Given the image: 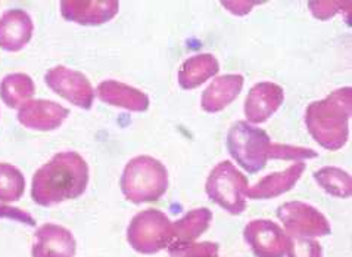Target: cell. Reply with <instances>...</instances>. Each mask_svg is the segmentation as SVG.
Masks as SVG:
<instances>
[{
    "mask_svg": "<svg viewBox=\"0 0 352 257\" xmlns=\"http://www.w3.org/2000/svg\"><path fill=\"white\" fill-rule=\"evenodd\" d=\"M89 176V164L78 152H58L34 173L31 198L41 207L76 200L86 192Z\"/></svg>",
    "mask_w": 352,
    "mask_h": 257,
    "instance_id": "1",
    "label": "cell"
},
{
    "mask_svg": "<svg viewBox=\"0 0 352 257\" xmlns=\"http://www.w3.org/2000/svg\"><path fill=\"white\" fill-rule=\"evenodd\" d=\"M352 89L340 88L324 99L311 102L305 110V126L320 147L329 151L342 148L349 138Z\"/></svg>",
    "mask_w": 352,
    "mask_h": 257,
    "instance_id": "2",
    "label": "cell"
},
{
    "mask_svg": "<svg viewBox=\"0 0 352 257\" xmlns=\"http://www.w3.org/2000/svg\"><path fill=\"white\" fill-rule=\"evenodd\" d=\"M227 150L233 160L250 173L263 170L268 160H286L289 156V145L272 142L267 132L248 121H237L230 127Z\"/></svg>",
    "mask_w": 352,
    "mask_h": 257,
    "instance_id": "3",
    "label": "cell"
},
{
    "mask_svg": "<svg viewBox=\"0 0 352 257\" xmlns=\"http://www.w3.org/2000/svg\"><path fill=\"white\" fill-rule=\"evenodd\" d=\"M120 188L126 200L133 204L155 203L168 189V170L157 158L138 156L124 167Z\"/></svg>",
    "mask_w": 352,
    "mask_h": 257,
    "instance_id": "4",
    "label": "cell"
},
{
    "mask_svg": "<svg viewBox=\"0 0 352 257\" xmlns=\"http://www.w3.org/2000/svg\"><path fill=\"white\" fill-rule=\"evenodd\" d=\"M127 241L134 251L155 254L174 243V226L167 214L157 209L139 212L130 220Z\"/></svg>",
    "mask_w": 352,
    "mask_h": 257,
    "instance_id": "5",
    "label": "cell"
},
{
    "mask_svg": "<svg viewBox=\"0 0 352 257\" xmlns=\"http://www.w3.org/2000/svg\"><path fill=\"white\" fill-rule=\"evenodd\" d=\"M248 187L250 183L245 174L227 160L217 164L205 182V191L210 200L233 216L246 210L245 192Z\"/></svg>",
    "mask_w": 352,
    "mask_h": 257,
    "instance_id": "6",
    "label": "cell"
},
{
    "mask_svg": "<svg viewBox=\"0 0 352 257\" xmlns=\"http://www.w3.org/2000/svg\"><path fill=\"white\" fill-rule=\"evenodd\" d=\"M276 214L289 236L317 238V236H327L332 232V226L326 216L311 204L302 201L283 203L277 207Z\"/></svg>",
    "mask_w": 352,
    "mask_h": 257,
    "instance_id": "7",
    "label": "cell"
},
{
    "mask_svg": "<svg viewBox=\"0 0 352 257\" xmlns=\"http://www.w3.org/2000/svg\"><path fill=\"white\" fill-rule=\"evenodd\" d=\"M45 81L49 89L56 95L67 99L71 105L81 110H90L96 92L90 80L81 71L68 68L65 65H56L45 74Z\"/></svg>",
    "mask_w": 352,
    "mask_h": 257,
    "instance_id": "8",
    "label": "cell"
},
{
    "mask_svg": "<svg viewBox=\"0 0 352 257\" xmlns=\"http://www.w3.org/2000/svg\"><path fill=\"white\" fill-rule=\"evenodd\" d=\"M243 238L255 257H285L287 253L289 235L270 219L251 220L245 226Z\"/></svg>",
    "mask_w": 352,
    "mask_h": 257,
    "instance_id": "9",
    "label": "cell"
},
{
    "mask_svg": "<svg viewBox=\"0 0 352 257\" xmlns=\"http://www.w3.org/2000/svg\"><path fill=\"white\" fill-rule=\"evenodd\" d=\"M69 116V110L55 101L30 99L18 110V121L24 127L37 132L59 129Z\"/></svg>",
    "mask_w": 352,
    "mask_h": 257,
    "instance_id": "10",
    "label": "cell"
},
{
    "mask_svg": "<svg viewBox=\"0 0 352 257\" xmlns=\"http://www.w3.org/2000/svg\"><path fill=\"white\" fill-rule=\"evenodd\" d=\"M77 241L72 232L58 223H45L37 228L31 247L33 257H76Z\"/></svg>",
    "mask_w": 352,
    "mask_h": 257,
    "instance_id": "11",
    "label": "cell"
},
{
    "mask_svg": "<svg viewBox=\"0 0 352 257\" xmlns=\"http://www.w3.org/2000/svg\"><path fill=\"white\" fill-rule=\"evenodd\" d=\"M59 9L67 21L78 25L96 27L107 24L116 18L120 11V3L117 0H102V2L65 0V2H60Z\"/></svg>",
    "mask_w": 352,
    "mask_h": 257,
    "instance_id": "12",
    "label": "cell"
},
{
    "mask_svg": "<svg viewBox=\"0 0 352 257\" xmlns=\"http://www.w3.org/2000/svg\"><path fill=\"white\" fill-rule=\"evenodd\" d=\"M285 101V92L282 86H278L273 81H261L252 86L245 99V117L248 123L261 125L274 112L282 107Z\"/></svg>",
    "mask_w": 352,
    "mask_h": 257,
    "instance_id": "13",
    "label": "cell"
},
{
    "mask_svg": "<svg viewBox=\"0 0 352 257\" xmlns=\"http://www.w3.org/2000/svg\"><path fill=\"white\" fill-rule=\"evenodd\" d=\"M305 172V163L296 161L282 172L270 173L258 181L252 187H248L245 197L250 200H272L291 191L301 179Z\"/></svg>",
    "mask_w": 352,
    "mask_h": 257,
    "instance_id": "14",
    "label": "cell"
},
{
    "mask_svg": "<svg viewBox=\"0 0 352 257\" xmlns=\"http://www.w3.org/2000/svg\"><path fill=\"white\" fill-rule=\"evenodd\" d=\"M34 33V23L24 9H9L0 17V48L8 52H19Z\"/></svg>",
    "mask_w": 352,
    "mask_h": 257,
    "instance_id": "15",
    "label": "cell"
},
{
    "mask_svg": "<svg viewBox=\"0 0 352 257\" xmlns=\"http://www.w3.org/2000/svg\"><path fill=\"white\" fill-rule=\"evenodd\" d=\"M95 92L102 102L111 107L133 112H143L149 108V98L144 92L118 80H103Z\"/></svg>",
    "mask_w": 352,
    "mask_h": 257,
    "instance_id": "16",
    "label": "cell"
},
{
    "mask_svg": "<svg viewBox=\"0 0 352 257\" xmlns=\"http://www.w3.org/2000/svg\"><path fill=\"white\" fill-rule=\"evenodd\" d=\"M245 79L241 74H226L217 77L212 83L204 90L201 107L206 112H220L229 107L239 96L243 89Z\"/></svg>",
    "mask_w": 352,
    "mask_h": 257,
    "instance_id": "17",
    "label": "cell"
},
{
    "mask_svg": "<svg viewBox=\"0 0 352 257\" xmlns=\"http://www.w3.org/2000/svg\"><path fill=\"white\" fill-rule=\"evenodd\" d=\"M220 71V64L211 54H198L186 59L179 70V85L184 90H192L204 85Z\"/></svg>",
    "mask_w": 352,
    "mask_h": 257,
    "instance_id": "18",
    "label": "cell"
},
{
    "mask_svg": "<svg viewBox=\"0 0 352 257\" xmlns=\"http://www.w3.org/2000/svg\"><path fill=\"white\" fill-rule=\"evenodd\" d=\"M36 94L33 79L24 73H10L0 81V98L8 108H21Z\"/></svg>",
    "mask_w": 352,
    "mask_h": 257,
    "instance_id": "19",
    "label": "cell"
},
{
    "mask_svg": "<svg viewBox=\"0 0 352 257\" xmlns=\"http://www.w3.org/2000/svg\"><path fill=\"white\" fill-rule=\"evenodd\" d=\"M212 222V212L206 207L193 209L183 218L173 222L174 243H192L210 228Z\"/></svg>",
    "mask_w": 352,
    "mask_h": 257,
    "instance_id": "20",
    "label": "cell"
},
{
    "mask_svg": "<svg viewBox=\"0 0 352 257\" xmlns=\"http://www.w3.org/2000/svg\"><path fill=\"white\" fill-rule=\"evenodd\" d=\"M317 185L324 192L336 198H349L352 192V181L349 173L339 167H322L314 172Z\"/></svg>",
    "mask_w": 352,
    "mask_h": 257,
    "instance_id": "21",
    "label": "cell"
},
{
    "mask_svg": "<svg viewBox=\"0 0 352 257\" xmlns=\"http://www.w3.org/2000/svg\"><path fill=\"white\" fill-rule=\"evenodd\" d=\"M25 192V176L14 164L0 163V203H15Z\"/></svg>",
    "mask_w": 352,
    "mask_h": 257,
    "instance_id": "22",
    "label": "cell"
},
{
    "mask_svg": "<svg viewBox=\"0 0 352 257\" xmlns=\"http://www.w3.org/2000/svg\"><path fill=\"white\" fill-rule=\"evenodd\" d=\"M167 250L170 257H220V245L211 241L173 243Z\"/></svg>",
    "mask_w": 352,
    "mask_h": 257,
    "instance_id": "23",
    "label": "cell"
},
{
    "mask_svg": "<svg viewBox=\"0 0 352 257\" xmlns=\"http://www.w3.org/2000/svg\"><path fill=\"white\" fill-rule=\"evenodd\" d=\"M287 257H323V247L314 238L289 236Z\"/></svg>",
    "mask_w": 352,
    "mask_h": 257,
    "instance_id": "24",
    "label": "cell"
},
{
    "mask_svg": "<svg viewBox=\"0 0 352 257\" xmlns=\"http://www.w3.org/2000/svg\"><path fill=\"white\" fill-rule=\"evenodd\" d=\"M351 5H352L351 0H346V2H309L308 3L313 15L318 19H323V21L332 18L338 12L340 14L346 12L349 15Z\"/></svg>",
    "mask_w": 352,
    "mask_h": 257,
    "instance_id": "25",
    "label": "cell"
},
{
    "mask_svg": "<svg viewBox=\"0 0 352 257\" xmlns=\"http://www.w3.org/2000/svg\"><path fill=\"white\" fill-rule=\"evenodd\" d=\"M0 219L15 220V222L23 223V225L36 226L34 218L28 212H25L23 209H18V207H12V205L2 204V203H0Z\"/></svg>",
    "mask_w": 352,
    "mask_h": 257,
    "instance_id": "26",
    "label": "cell"
}]
</instances>
